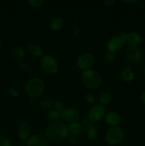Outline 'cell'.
Masks as SVG:
<instances>
[{"mask_svg":"<svg viewBox=\"0 0 145 146\" xmlns=\"http://www.w3.org/2000/svg\"><path fill=\"white\" fill-rule=\"evenodd\" d=\"M31 135V125L26 121H23L18 128V136L21 141H28Z\"/></svg>","mask_w":145,"mask_h":146,"instance_id":"obj_12","label":"cell"},{"mask_svg":"<svg viewBox=\"0 0 145 146\" xmlns=\"http://www.w3.org/2000/svg\"><path fill=\"white\" fill-rule=\"evenodd\" d=\"M82 125V128H85V129L87 130V131L88 130L91 129V128H94V125H93V122L89 120L88 118L85 119V121H83V125Z\"/></svg>","mask_w":145,"mask_h":146,"instance_id":"obj_28","label":"cell"},{"mask_svg":"<svg viewBox=\"0 0 145 146\" xmlns=\"http://www.w3.org/2000/svg\"><path fill=\"white\" fill-rule=\"evenodd\" d=\"M27 146H49V141L41 134H35L28 138Z\"/></svg>","mask_w":145,"mask_h":146,"instance_id":"obj_11","label":"cell"},{"mask_svg":"<svg viewBox=\"0 0 145 146\" xmlns=\"http://www.w3.org/2000/svg\"><path fill=\"white\" fill-rule=\"evenodd\" d=\"M114 3H115V1H114V0H105V1H104V5L107 7H109L113 5Z\"/></svg>","mask_w":145,"mask_h":146,"instance_id":"obj_32","label":"cell"},{"mask_svg":"<svg viewBox=\"0 0 145 146\" xmlns=\"http://www.w3.org/2000/svg\"><path fill=\"white\" fill-rule=\"evenodd\" d=\"M87 136H88V138H89L90 140H91V141H95V140H96L98 137V131H97L95 128L88 130V131H87Z\"/></svg>","mask_w":145,"mask_h":146,"instance_id":"obj_22","label":"cell"},{"mask_svg":"<svg viewBox=\"0 0 145 146\" xmlns=\"http://www.w3.org/2000/svg\"><path fill=\"white\" fill-rule=\"evenodd\" d=\"M9 93L10 94V95L12 96L14 98H18L19 97V93H18V91L14 88H9Z\"/></svg>","mask_w":145,"mask_h":146,"instance_id":"obj_31","label":"cell"},{"mask_svg":"<svg viewBox=\"0 0 145 146\" xmlns=\"http://www.w3.org/2000/svg\"><path fill=\"white\" fill-rule=\"evenodd\" d=\"M61 116V114L55 109L50 110L47 114V118L51 122H55V121H58L60 117Z\"/></svg>","mask_w":145,"mask_h":146,"instance_id":"obj_21","label":"cell"},{"mask_svg":"<svg viewBox=\"0 0 145 146\" xmlns=\"http://www.w3.org/2000/svg\"><path fill=\"white\" fill-rule=\"evenodd\" d=\"M66 138L70 144H72V145H73V144L76 143L77 138H76V136H75V135H72V134H68V135L67 136Z\"/></svg>","mask_w":145,"mask_h":146,"instance_id":"obj_30","label":"cell"},{"mask_svg":"<svg viewBox=\"0 0 145 146\" xmlns=\"http://www.w3.org/2000/svg\"><path fill=\"white\" fill-rule=\"evenodd\" d=\"M53 104V102L50 99H45L40 102V106L43 109H48L52 106Z\"/></svg>","mask_w":145,"mask_h":146,"instance_id":"obj_25","label":"cell"},{"mask_svg":"<svg viewBox=\"0 0 145 146\" xmlns=\"http://www.w3.org/2000/svg\"><path fill=\"white\" fill-rule=\"evenodd\" d=\"M144 17H145V13H144Z\"/></svg>","mask_w":145,"mask_h":146,"instance_id":"obj_36","label":"cell"},{"mask_svg":"<svg viewBox=\"0 0 145 146\" xmlns=\"http://www.w3.org/2000/svg\"><path fill=\"white\" fill-rule=\"evenodd\" d=\"M94 62V57L90 53L82 54L77 60V66L82 71L90 69Z\"/></svg>","mask_w":145,"mask_h":146,"instance_id":"obj_9","label":"cell"},{"mask_svg":"<svg viewBox=\"0 0 145 146\" xmlns=\"http://www.w3.org/2000/svg\"><path fill=\"white\" fill-rule=\"evenodd\" d=\"M61 117L65 121L72 123L78 122L80 118V114L76 109L68 108L64 109V111L61 113Z\"/></svg>","mask_w":145,"mask_h":146,"instance_id":"obj_10","label":"cell"},{"mask_svg":"<svg viewBox=\"0 0 145 146\" xmlns=\"http://www.w3.org/2000/svg\"><path fill=\"white\" fill-rule=\"evenodd\" d=\"M11 56L13 59L15 60V61H19L24 58V56H25V51H24V49L22 47L18 46L15 47L12 50Z\"/></svg>","mask_w":145,"mask_h":146,"instance_id":"obj_17","label":"cell"},{"mask_svg":"<svg viewBox=\"0 0 145 146\" xmlns=\"http://www.w3.org/2000/svg\"><path fill=\"white\" fill-rule=\"evenodd\" d=\"M53 106L55 107V111L59 112L61 114L64 111V106L61 101H55V102H53Z\"/></svg>","mask_w":145,"mask_h":146,"instance_id":"obj_27","label":"cell"},{"mask_svg":"<svg viewBox=\"0 0 145 146\" xmlns=\"http://www.w3.org/2000/svg\"><path fill=\"white\" fill-rule=\"evenodd\" d=\"M125 55L128 61L134 64L139 62L142 58V54L140 48L138 46H128L125 48Z\"/></svg>","mask_w":145,"mask_h":146,"instance_id":"obj_8","label":"cell"},{"mask_svg":"<svg viewBox=\"0 0 145 146\" xmlns=\"http://www.w3.org/2000/svg\"><path fill=\"white\" fill-rule=\"evenodd\" d=\"M141 98H142V102L144 103V104H145V90L143 91V93H142Z\"/></svg>","mask_w":145,"mask_h":146,"instance_id":"obj_33","label":"cell"},{"mask_svg":"<svg viewBox=\"0 0 145 146\" xmlns=\"http://www.w3.org/2000/svg\"><path fill=\"white\" fill-rule=\"evenodd\" d=\"M28 50L30 54L35 57H41L44 56V49L38 44H31L28 45Z\"/></svg>","mask_w":145,"mask_h":146,"instance_id":"obj_16","label":"cell"},{"mask_svg":"<svg viewBox=\"0 0 145 146\" xmlns=\"http://www.w3.org/2000/svg\"><path fill=\"white\" fill-rule=\"evenodd\" d=\"M81 80L83 85L89 89H96L102 83V78L99 73L92 69L84 71L81 75Z\"/></svg>","mask_w":145,"mask_h":146,"instance_id":"obj_2","label":"cell"},{"mask_svg":"<svg viewBox=\"0 0 145 146\" xmlns=\"http://www.w3.org/2000/svg\"><path fill=\"white\" fill-rule=\"evenodd\" d=\"M1 44L0 42V52H1Z\"/></svg>","mask_w":145,"mask_h":146,"instance_id":"obj_35","label":"cell"},{"mask_svg":"<svg viewBox=\"0 0 145 146\" xmlns=\"http://www.w3.org/2000/svg\"><path fill=\"white\" fill-rule=\"evenodd\" d=\"M68 133H70V134H72V135L76 136L82 133L83 128H82V124L78 122H75L70 124L69 126L68 127Z\"/></svg>","mask_w":145,"mask_h":146,"instance_id":"obj_18","label":"cell"},{"mask_svg":"<svg viewBox=\"0 0 145 146\" xmlns=\"http://www.w3.org/2000/svg\"><path fill=\"white\" fill-rule=\"evenodd\" d=\"M106 115V110L100 104H95L88 112V118L92 122H98Z\"/></svg>","mask_w":145,"mask_h":146,"instance_id":"obj_7","label":"cell"},{"mask_svg":"<svg viewBox=\"0 0 145 146\" xmlns=\"http://www.w3.org/2000/svg\"><path fill=\"white\" fill-rule=\"evenodd\" d=\"M41 66L43 71L49 75H54L58 69V61L51 55L43 56L41 59Z\"/></svg>","mask_w":145,"mask_h":146,"instance_id":"obj_5","label":"cell"},{"mask_svg":"<svg viewBox=\"0 0 145 146\" xmlns=\"http://www.w3.org/2000/svg\"><path fill=\"white\" fill-rule=\"evenodd\" d=\"M125 133L124 131L119 127H112L108 130L105 134V141L109 145H118L123 141Z\"/></svg>","mask_w":145,"mask_h":146,"instance_id":"obj_4","label":"cell"},{"mask_svg":"<svg viewBox=\"0 0 145 146\" xmlns=\"http://www.w3.org/2000/svg\"><path fill=\"white\" fill-rule=\"evenodd\" d=\"M115 53L107 51L105 56V61L107 64H112L115 61Z\"/></svg>","mask_w":145,"mask_h":146,"instance_id":"obj_24","label":"cell"},{"mask_svg":"<svg viewBox=\"0 0 145 146\" xmlns=\"http://www.w3.org/2000/svg\"><path fill=\"white\" fill-rule=\"evenodd\" d=\"M45 91V83L39 78H32L28 80L26 85V91L30 98L40 97Z\"/></svg>","mask_w":145,"mask_h":146,"instance_id":"obj_3","label":"cell"},{"mask_svg":"<svg viewBox=\"0 0 145 146\" xmlns=\"http://www.w3.org/2000/svg\"><path fill=\"white\" fill-rule=\"evenodd\" d=\"M126 44V33L121 32L118 35L112 36L108 40L107 46L109 51L115 53L119 51Z\"/></svg>","mask_w":145,"mask_h":146,"instance_id":"obj_6","label":"cell"},{"mask_svg":"<svg viewBox=\"0 0 145 146\" xmlns=\"http://www.w3.org/2000/svg\"><path fill=\"white\" fill-rule=\"evenodd\" d=\"M45 135L48 141L51 142H61L68 135V126L61 121L52 122L47 127Z\"/></svg>","mask_w":145,"mask_h":146,"instance_id":"obj_1","label":"cell"},{"mask_svg":"<svg viewBox=\"0 0 145 146\" xmlns=\"http://www.w3.org/2000/svg\"><path fill=\"white\" fill-rule=\"evenodd\" d=\"M120 77L123 81L129 82L134 78V74L130 67L125 66L121 69Z\"/></svg>","mask_w":145,"mask_h":146,"instance_id":"obj_15","label":"cell"},{"mask_svg":"<svg viewBox=\"0 0 145 146\" xmlns=\"http://www.w3.org/2000/svg\"><path fill=\"white\" fill-rule=\"evenodd\" d=\"M105 121L111 127H118L121 122L119 115L115 112H109L105 115Z\"/></svg>","mask_w":145,"mask_h":146,"instance_id":"obj_14","label":"cell"},{"mask_svg":"<svg viewBox=\"0 0 145 146\" xmlns=\"http://www.w3.org/2000/svg\"><path fill=\"white\" fill-rule=\"evenodd\" d=\"M28 2L34 7H40L44 4L43 0H28Z\"/></svg>","mask_w":145,"mask_h":146,"instance_id":"obj_29","label":"cell"},{"mask_svg":"<svg viewBox=\"0 0 145 146\" xmlns=\"http://www.w3.org/2000/svg\"><path fill=\"white\" fill-rule=\"evenodd\" d=\"M85 98L88 104H94V105L96 104V96L93 94H92V93H87L85 96Z\"/></svg>","mask_w":145,"mask_h":146,"instance_id":"obj_23","label":"cell"},{"mask_svg":"<svg viewBox=\"0 0 145 146\" xmlns=\"http://www.w3.org/2000/svg\"><path fill=\"white\" fill-rule=\"evenodd\" d=\"M63 19L61 17H55L51 22V29L53 31H59L63 28Z\"/></svg>","mask_w":145,"mask_h":146,"instance_id":"obj_19","label":"cell"},{"mask_svg":"<svg viewBox=\"0 0 145 146\" xmlns=\"http://www.w3.org/2000/svg\"><path fill=\"white\" fill-rule=\"evenodd\" d=\"M112 96L108 92H103L100 94L99 97V102L100 104L102 106L107 105L112 101Z\"/></svg>","mask_w":145,"mask_h":146,"instance_id":"obj_20","label":"cell"},{"mask_svg":"<svg viewBox=\"0 0 145 146\" xmlns=\"http://www.w3.org/2000/svg\"><path fill=\"white\" fill-rule=\"evenodd\" d=\"M123 2L127 3V4H135V3L137 2V1H123Z\"/></svg>","mask_w":145,"mask_h":146,"instance_id":"obj_34","label":"cell"},{"mask_svg":"<svg viewBox=\"0 0 145 146\" xmlns=\"http://www.w3.org/2000/svg\"><path fill=\"white\" fill-rule=\"evenodd\" d=\"M142 41L143 40L141 35L136 31L126 33V44H129V46H137L142 42Z\"/></svg>","mask_w":145,"mask_h":146,"instance_id":"obj_13","label":"cell"},{"mask_svg":"<svg viewBox=\"0 0 145 146\" xmlns=\"http://www.w3.org/2000/svg\"><path fill=\"white\" fill-rule=\"evenodd\" d=\"M0 146H11V141L5 135H0Z\"/></svg>","mask_w":145,"mask_h":146,"instance_id":"obj_26","label":"cell"}]
</instances>
